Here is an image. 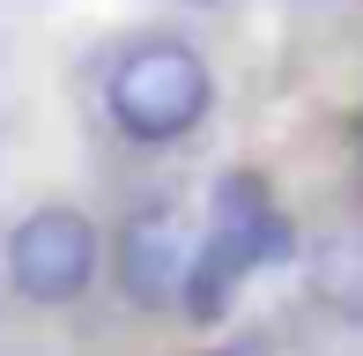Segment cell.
<instances>
[{
  "mask_svg": "<svg viewBox=\"0 0 363 356\" xmlns=\"http://www.w3.org/2000/svg\"><path fill=\"white\" fill-rule=\"evenodd\" d=\"M289 252V223L274 216V201L259 193V178H223L216 186V208H208V230L201 245H193V267H186V289H178V304H186L193 319H216L230 304V289L245 282L252 267L282 260Z\"/></svg>",
  "mask_w": 363,
  "mask_h": 356,
  "instance_id": "6da1fadb",
  "label": "cell"
},
{
  "mask_svg": "<svg viewBox=\"0 0 363 356\" xmlns=\"http://www.w3.org/2000/svg\"><path fill=\"white\" fill-rule=\"evenodd\" d=\"M208 111V60L178 38H148L111 67V119L134 141H178Z\"/></svg>",
  "mask_w": 363,
  "mask_h": 356,
  "instance_id": "7a4b0ae2",
  "label": "cell"
},
{
  "mask_svg": "<svg viewBox=\"0 0 363 356\" xmlns=\"http://www.w3.org/2000/svg\"><path fill=\"white\" fill-rule=\"evenodd\" d=\"M8 274L30 304H67L82 297V282L96 274V230L74 208H38L15 223L8 238Z\"/></svg>",
  "mask_w": 363,
  "mask_h": 356,
  "instance_id": "3957f363",
  "label": "cell"
},
{
  "mask_svg": "<svg viewBox=\"0 0 363 356\" xmlns=\"http://www.w3.org/2000/svg\"><path fill=\"white\" fill-rule=\"evenodd\" d=\"M193 245H201V230H193L178 208H141L134 223H126L119 238V282L134 304H178V289H186V267H193Z\"/></svg>",
  "mask_w": 363,
  "mask_h": 356,
  "instance_id": "277c9868",
  "label": "cell"
},
{
  "mask_svg": "<svg viewBox=\"0 0 363 356\" xmlns=\"http://www.w3.org/2000/svg\"><path fill=\"white\" fill-rule=\"evenodd\" d=\"M319 297L334 304V312L363 319V238H341V245L319 252Z\"/></svg>",
  "mask_w": 363,
  "mask_h": 356,
  "instance_id": "5b68a950",
  "label": "cell"
},
{
  "mask_svg": "<svg viewBox=\"0 0 363 356\" xmlns=\"http://www.w3.org/2000/svg\"><path fill=\"white\" fill-rule=\"evenodd\" d=\"M193 8H216V0H193Z\"/></svg>",
  "mask_w": 363,
  "mask_h": 356,
  "instance_id": "8992f818",
  "label": "cell"
},
{
  "mask_svg": "<svg viewBox=\"0 0 363 356\" xmlns=\"http://www.w3.org/2000/svg\"><path fill=\"white\" fill-rule=\"evenodd\" d=\"M230 356H252V349H230Z\"/></svg>",
  "mask_w": 363,
  "mask_h": 356,
  "instance_id": "52a82bcc",
  "label": "cell"
}]
</instances>
